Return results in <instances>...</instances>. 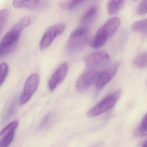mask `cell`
I'll use <instances>...</instances> for the list:
<instances>
[{"label":"cell","instance_id":"7","mask_svg":"<svg viewBox=\"0 0 147 147\" xmlns=\"http://www.w3.org/2000/svg\"><path fill=\"white\" fill-rule=\"evenodd\" d=\"M66 27L64 24H57L49 27L45 32L40 41V49L43 50L49 47L55 38L64 31Z\"/></svg>","mask_w":147,"mask_h":147},{"label":"cell","instance_id":"12","mask_svg":"<svg viewBox=\"0 0 147 147\" xmlns=\"http://www.w3.org/2000/svg\"><path fill=\"white\" fill-rule=\"evenodd\" d=\"M45 1L36 0L32 1H13L12 5L14 7L18 8L36 9L41 7Z\"/></svg>","mask_w":147,"mask_h":147},{"label":"cell","instance_id":"6","mask_svg":"<svg viewBox=\"0 0 147 147\" xmlns=\"http://www.w3.org/2000/svg\"><path fill=\"white\" fill-rule=\"evenodd\" d=\"M39 82V76L37 74H33L27 78L19 98L20 105H24L31 98L38 88Z\"/></svg>","mask_w":147,"mask_h":147},{"label":"cell","instance_id":"25","mask_svg":"<svg viewBox=\"0 0 147 147\" xmlns=\"http://www.w3.org/2000/svg\"><path fill=\"white\" fill-rule=\"evenodd\" d=\"M142 147H147V140L143 143Z\"/></svg>","mask_w":147,"mask_h":147},{"label":"cell","instance_id":"11","mask_svg":"<svg viewBox=\"0 0 147 147\" xmlns=\"http://www.w3.org/2000/svg\"><path fill=\"white\" fill-rule=\"evenodd\" d=\"M97 13L98 7L96 6H93L90 7L82 16L79 24V28L88 29L95 20Z\"/></svg>","mask_w":147,"mask_h":147},{"label":"cell","instance_id":"1","mask_svg":"<svg viewBox=\"0 0 147 147\" xmlns=\"http://www.w3.org/2000/svg\"><path fill=\"white\" fill-rule=\"evenodd\" d=\"M120 24L118 18L110 19L103 26L100 28L89 42L90 47L98 49L105 45L108 39L116 32Z\"/></svg>","mask_w":147,"mask_h":147},{"label":"cell","instance_id":"17","mask_svg":"<svg viewBox=\"0 0 147 147\" xmlns=\"http://www.w3.org/2000/svg\"><path fill=\"white\" fill-rule=\"evenodd\" d=\"M134 65L138 68L147 67V53H143L138 56L133 62Z\"/></svg>","mask_w":147,"mask_h":147},{"label":"cell","instance_id":"23","mask_svg":"<svg viewBox=\"0 0 147 147\" xmlns=\"http://www.w3.org/2000/svg\"><path fill=\"white\" fill-rule=\"evenodd\" d=\"M137 12L139 15H144L147 13V1H141L138 7Z\"/></svg>","mask_w":147,"mask_h":147},{"label":"cell","instance_id":"22","mask_svg":"<svg viewBox=\"0 0 147 147\" xmlns=\"http://www.w3.org/2000/svg\"><path fill=\"white\" fill-rule=\"evenodd\" d=\"M16 104H17V99L16 98H14L12 101L10 107L8 108V111H7L6 115L5 117V119L6 120L8 119L13 115L15 109H16Z\"/></svg>","mask_w":147,"mask_h":147},{"label":"cell","instance_id":"18","mask_svg":"<svg viewBox=\"0 0 147 147\" xmlns=\"http://www.w3.org/2000/svg\"><path fill=\"white\" fill-rule=\"evenodd\" d=\"M134 135L137 137L147 136V121H142L139 127L134 131Z\"/></svg>","mask_w":147,"mask_h":147},{"label":"cell","instance_id":"3","mask_svg":"<svg viewBox=\"0 0 147 147\" xmlns=\"http://www.w3.org/2000/svg\"><path fill=\"white\" fill-rule=\"evenodd\" d=\"M121 94V91L118 90L107 95L102 101L88 112L87 116L90 117H93L111 110L118 100Z\"/></svg>","mask_w":147,"mask_h":147},{"label":"cell","instance_id":"14","mask_svg":"<svg viewBox=\"0 0 147 147\" xmlns=\"http://www.w3.org/2000/svg\"><path fill=\"white\" fill-rule=\"evenodd\" d=\"M132 30L143 34H147V19L135 22L132 26Z\"/></svg>","mask_w":147,"mask_h":147},{"label":"cell","instance_id":"21","mask_svg":"<svg viewBox=\"0 0 147 147\" xmlns=\"http://www.w3.org/2000/svg\"><path fill=\"white\" fill-rule=\"evenodd\" d=\"M18 125L19 121L18 120L13 121L11 123H10L9 124L7 125L1 130L0 136H1L5 133L8 132V131H11L16 130L18 126Z\"/></svg>","mask_w":147,"mask_h":147},{"label":"cell","instance_id":"10","mask_svg":"<svg viewBox=\"0 0 147 147\" xmlns=\"http://www.w3.org/2000/svg\"><path fill=\"white\" fill-rule=\"evenodd\" d=\"M68 71V64L67 63H64L60 65L49 80L48 87L50 91H54L63 81L67 74Z\"/></svg>","mask_w":147,"mask_h":147},{"label":"cell","instance_id":"16","mask_svg":"<svg viewBox=\"0 0 147 147\" xmlns=\"http://www.w3.org/2000/svg\"><path fill=\"white\" fill-rule=\"evenodd\" d=\"M15 134V130H12L4 134V136L0 142V147H9L13 140Z\"/></svg>","mask_w":147,"mask_h":147},{"label":"cell","instance_id":"15","mask_svg":"<svg viewBox=\"0 0 147 147\" xmlns=\"http://www.w3.org/2000/svg\"><path fill=\"white\" fill-rule=\"evenodd\" d=\"M86 2L85 1H64L60 3V7L63 10H71Z\"/></svg>","mask_w":147,"mask_h":147},{"label":"cell","instance_id":"4","mask_svg":"<svg viewBox=\"0 0 147 147\" xmlns=\"http://www.w3.org/2000/svg\"><path fill=\"white\" fill-rule=\"evenodd\" d=\"M21 32L13 27L4 36L0 43V56H5L12 52L17 47Z\"/></svg>","mask_w":147,"mask_h":147},{"label":"cell","instance_id":"5","mask_svg":"<svg viewBox=\"0 0 147 147\" xmlns=\"http://www.w3.org/2000/svg\"><path fill=\"white\" fill-rule=\"evenodd\" d=\"M111 59L105 51H95L88 54L85 58L86 65L91 69L102 68L110 63Z\"/></svg>","mask_w":147,"mask_h":147},{"label":"cell","instance_id":"19","mask_svg":"<svg viewBox=\"0 0 147 147\" xmlns=\"http://www.w3.org/2000/svg\"><path fill=\"white\" fill-rule=\"evenodd\" d=\"M9 17V11L7 9H3L0 11V31L2 32L6 25Z\"/></svg>","mask_w":147,"mask_h":147},{"label":"cell","instance_id":"9","mask_svg":"<svg viewBox=\"0 0 147 147\" xmlns=\"http://www.w3.org/2000/svg\"><path fill=\"white\" fill-rule=\"evenodd\" d=\"M119 67L118 63H114L100 73L95 82L96 88L102 89L109 83L117 73Z\"/></svg>","mask_w":147,"mask_h":147},{"label":"cell","instance_id":"20","mask_svg":"<svg viewBox=\"0 0 147 147\" xmlns=\"http://www.w3.org/2000/svg\"><path fill=\"white\" fill-rule=\"evenodd\" d=\"M8 73V67L5 63L1 64V86H2L7 77Z\"/></svg>","mask_w":147,"mask_h":147},{"label":"cell","instance_id":"13","mask_svg":"<svg viewBox=\"0 0 147 147\" xmlns=\"http://www.w3.org/2000/svg\"><path fill=\"white\" fill-rule=\"evenodd\" d=\"M124 1H111L107 5V9L108 13L110 15L117 14L122 9L124 5Z\"/></svg>","mask_w":147,"mask_h":147},{"label":"cell","instance_id":"8","mask_svg":"<svg viewBox=\"0 0 147 147\" xmlns=\"http://www.w3.org/2000/svg\"><path fill=\"white\" fill-rule=\"evenodd\" d=\"M100 73L94 69H90L83 73L76 83V88L80 92H85L96 82Z\"/></svg>","mask_w":147,"mask_h":147},{"label":"cell","instance_id":"2","mask_svg":"<svg viewBox=\"0 0 147 147\" xmlns=\"http://www.w3.org/2000/svg\"><path fill=\"white\" fill-rule=\"evenodd\" d=\"M89 30L86 28H79L70 34L66 46L68 54H74L80 51L88 42Z\"/></svg>","mask_w":147,"mask_h":147},{"label":"cell","instance_id":"24","mask_svg":"<svg viewBox=\"0 0 147 147\" xmlns=\"http://www.w3.org/2000/svg\"><path fill=\"white\" fill-rule=\"evenodd\" d=\"M52 117H53V116H52V114H51V113H49V114L46 115L45 117L42 120L41 123H40V126H40V128L42 129V128H44L45 126L48 125L49 123L50 122Z\"/></svg>","mask_w":147,"mask_h":147}]
</instances>
